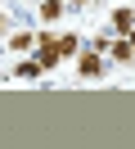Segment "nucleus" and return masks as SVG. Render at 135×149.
<instances>
[{
	"label": "nucleus",
	"instance_id": "nucleus-6",
	"mask_svg": "<svg viewBox=\"0 0 135 149\" xmlns=\"http://www.w3.org/2000/svg\"><path fill=\"white\" fill-rule=\"evenodd\" d=\"M131 27H135V14L131 9H113V32H117V36H126Z\"/></svg>",
	"mask_w": 135,
	"mask_h": 149
},
{
	"label": "nucleus",
	"instance_id": "nucleus-5",
	"mask_svg": "<svg viewBox=\"0 0 135 149\" xmlns=\"http://www.w3.org/2000/svg\"><path fill=\"white\" fill-rule=\"evenodd\" d=\"M41 72H45V68L36 63V59H23V63L14 68V77H18V81H36V77H41Z\"/></svg>",
	"mask_w": 135,
	"mask_h": 149
},
{
	"label": "nucleus",
	"instance_id": "nucleus-7",
	"mask_svg": "<svg viewBox=\"0 0 135 149\" xmlns=\"http://www.w3.org/2000/svg\"><path fill=\"white\" fill-rule=\"evenodd\" d=\"M77 50H81V41L72 36V32H68V36H59V54H63V59H68V54H77Z\"/></svg>",
	"mask_w": 135,
	"mask_h": 149
},
{
	"label": "nucleus",
	"instance_id": "nucleus-8",
	"mask_svg": "<svg viewBox=\"0 0 135 149\" xmlns=\"http://www.w3.org/2000/svg\"><path fill=\"white\" fill-rule=\"evenodd\" d=\"M32 45H36L32 32H14V50H32Z\"/></svg>",
	"mask_w": 135,
	"mask_h": 149
},
{
	"label": "nucleus",
	"instance_id": "nucleus-1",
	"mask_svg": "<svg viewBox=\"0 0 135 149\" xmlns=\"http://www.w3.org/2000/svg\"><path fill=\"white\" fill-rule=\"evenodd\" d=\"M36 36V63L41 68H59V41H54V32H32Z\"/></svg>",
	"mask_w": 135,
	"mask_h": 149
},
{
	"label": "nucleus",
	"instance_id": "nucleus-2",
	"mask_svg": "<svg viewBox=\"0 0 135 149\" xmlns=\"http://www.w3.org/2000/svg\"><path fill=\"white\" fill-rule=\"evenodd\" d=\"M77 72L86 77V81H99V77H104V59H99V50H86V54H77Z\"/></svg>",
	"mask_w": 135,
	"mask_h": 149
},
{
	"label": "nucleus",
	"instance_id": "nucleus-10",
	"mask_svg": "<svg viewBox=\"0 0 135 149\" xmlns=\"http://www.w3.org/2000/svg\"><path fill=\"white\" fill-rule=\"evenodd\" d=\"M68 5H90V0H68Z\"/></svg>",
	"mask_w": 135,
	"mask_h": 149
},
{
	"label": "nucleus",
	"instance_id": "nucleus-9",
	"mask_svg": "<svg viewBox=\"0 0 135 149\" xmlns=\"http://www.w3.org/2000/svg\"><path fill=\"white\" fill-rule=\"evenodd\" d=\"M126 41H131V50H135V27H131V32H126Z\"/></svg>",
	"mask_w": 135,
	"mask_h": 149
},
{
	"label": "nucleus",
	"instance_id": "nucleus-3",
	"mask_svg": "<svg viewBox=\"0 0 135 149\" xmlns=\"http://www.w3.org/2000/svg\"><path fill=\"white\" fill-rule=\"evenodd\" d=\"M108 54H113V63H131L135 50H131V41H126V36H117L113 45H108Z\"/></svg>",
	"mask_w": 135,
	"mask_h": 149
},
{
	"label": "nucleus",
	"instance_id": "nucleus-11",
	"mask_svg": "<svg viewBox=\"0 0 135 149\" xmlns=\"http://www.w3.org/2000/svg\"><path fill=\"white\" fill-rule=\"evenodd\" d=\"M0 27H5V18H0Z\"/></svg>",
	"mask_w": 135,
	"mask_h": 149
},
{
	"label": "nucleus",
	"instance_id": "nucleus-4",
	"mask_svg": "<svg viewBox=\"0 0 135 149\" xmlns=\"http://www.w3.org/2000/svg\"><path fill=\"white\" fill-rule=\"evenodd\" d=\"M63 9H68V0H41V23L63 18Z\"/></svg>",
	"mask_w": 135,
	"mask_h": 149
}]
</instances>
